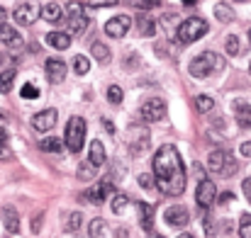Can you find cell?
<instances>
[{
  "label": "cell",
  "mask_w": 251,
  "mask_h": 238,
  "mask_svg": "<svg viewBox=\"0 0 251 238\" xmlns=\"http://www.w3.org/2000/svg\"><path fill=\"white\" fill-rule=\"evenodd\" d=\"M81 221H83V214L81 212H71V216H69V224H66V231H78L81 229Z\"/></svg>",
  "instance_id": "d6a6232c"
},
{
  "label": "cell",
  "mask_w": 251,
  "mask_h": 238,
  "mask_svg": "<svg viewBox=\"0 0 251 238\" xmlns=\"http://www.w3.org/2000/svg\"><path fill=\"white\" fill-rule=\"evenodd\" d=\"M178 238H195V236H190V234H180Z\"/></svg>",
  "instance_id": "bcb514c9"
},
{
  "label": "cell",
  "mask_w": 251,
  "mask_h": 238,
  "mask_svg": "<svg viewBox=\"0 0 251 238\" xmlns=\"http://www.w3.org/2000/svg\"><path fill=\"white\" fill-rule=\"evenodd\" d=\"M127 204H129V197H127V195H122V192H117V195L110 199V209H112L115 214H122Z\"/></svg>",
  "instance_id": "d4e9b609"
},
{
  "label": "cell",
  "mask_w": 251,
  "mask_h": 238,
  "mask_svg": "<svg viewBox=\"0 0 251 238\" xmlns=\"http://www.w3.org/2000/svg\"><path fill=\"white\" fill-rule=\"evenodd\" d=\"M115 192V187H112V182L110 180H100L95 187H90L88 192H85V197L90 199V202H102L107 195H112Z\"/></svg>",
  "instance_id": "4fadbf2b"
},
{
  "label": "cell",
  "mask_w": 251,
  "mask_h": 238,
  "mask_svg": "<svg viewBox=\"0 0 251 238\" xmlns=\"http://www.w3.org/2000/svg\"><path fill=\"white\" fill-rule=\"evenodd\" d=\"M88 236L90 238H105L107 236V224L102 219H93L90 221V229H88Z\"/></svg>",
  "instance_id": "cb8c5ba5"
},
{
  "label": "cell",
  "mask_w": 251,
  "mask_h": 238,
  "mask_svg": "<svg viewBox=\"0 0 251 238\" xmlns=\"http://www.w3.org/2000/svg\"><path fill=\"white\" fill-rule=\"evenodd\" d=\"M39 15L47 20V22H59L61 17H64V12H61V5H56V2H44L42 7H39Z\"/></svg>",
  "instance_id": "ac0fdd59"
},
{
  "label": "cell",
  "mask_w": 251,
  "mask_h": 238,
  "mask_svg": "<svg viewBox=\"0 0 251 238\" xmlns=\"http://www.w3.org/2000/svg\"><path fill=\"white\" fill-rule=\"evenodd\" d=\"M215 17H217L220 22H229V20L234 17V12H232L227 5H222V2H220V5H215Z\"/></svg>",
  "instance_id": "f546056e"
},
{
  "label": "cell",
  "mask_w": 251,
  "mask_h": 238,
  "mask_svg": "<svg viewBox=\"0 0 251 238\" xmlns=\"http://www.w3.org/2000/svg\"><path fill=\"white\" fill-rule=\"evenodd\" d=\"M242 187H244V197L251 202V177H247V180L242 182Z\"/></svg>",
  "instance_id": "ab89813d"
},
{
  "label": "cell",
  "mask_w": 251,
  "mask_h": 238,
  "mask_svg": "<svg viewBox=\"0 0 251 238\" xmlns=\"http://www.w3.org/2000/svg\"><path fill=\"white\" fill-rule=\"evenodd\" d=\"M217 199V187L212 180H200L198 190H195V202L198 207H212V202Z\"/></svg>",
  "instance_id": "52a82bcc"
},
{
  "label": "cell",
  "mask_w": 251,
  "mask_h": 238,
  "mask_svg": "<svg viewBox=\"0 0 251 238\" xmlns=\"http://www.w3.org/2000/svg\"><path fill=\"white\" fill-rule=\"evenodd\" d=\"M83 141H85V122L81 117H71L69 124H66V146H69V151L78 153L83 149Z\"/></svg>",
  "instance_id": "5b68a950"
},
{
  "label": "cell",
  "mask_w": 251,
  "mask_h": 238,
  "mask_svg": "<svg viewBox=\"0 0 251 238\" xmlns=\"http://www.w3.org/2000/svg\"><path fill=\"white\" fill-rule=\"evenodd\" d=\"M12 17H15L17 24H25V27H27V24H32V22L39 17V7L32 5V2H20V5L15 7Z\"/></svg>",
  "instance_id": "9c48e42d"
},
{
  "label": "cell",
  "mask_w": 251,
  "mask_h": 238,
  "mask_svg": "<svg viewBox=\"0 0 251 238\" xmlns=\"http://www.w3.org/2000/svg\"><path fill=\"white\" fill-rule=\"evenodd\" d=\"M137 212H139V224H142V229L151 234V226H154V207L147 204V202H137Z\"/></svg>",
  "instance_id": "9a60e30c"
},
{
  "label": "cell",
  "mask_w": 251,
  "mask_h": 238,
  "mask_svg": "<svg viewBox=\"0 0 251 238\" xmlns=\"http://www.w3.org/2000/svg\"><path fill=\"white\" fill-rule=\"evenodd\" d=\"M0 42L5 44V46H10V49H22V37H20V32L15 29V27H0Z\"/></svg>",
  "instance_id": "5bb4252c"
},
{
  "label": "cell",
  "mask_w": 251,
  "mask_h": 238,
  "mask_svg": "<svg viewBox=\"0 0 251 238\" xmlns=\"http://www.w3.org/2000/svg\"><path fill=\"white\" fill-rule=\"evenodd\" d=\"M139 185L147 187V190H151V177L149 175H139Z\"/></svg>",
  "instance_id": "60d3db41"
},
{
  "label": "cell",
  "mask_w": 251,
  "mask_h": 238,
  "mask_svg": "<svg viewBox=\"0 0 251 238\" xmlns=\"http://www.w3.org/2000/svg\"><path fill=\"white\" fill-rule=\"evenodd\" d=\"M47 44L59 49V51H64V49L71 46V34H66V32H49L47 34Z\"/></svg>",
  "instance_id": "e0dca14e"
},
{
  "label": "cell",
  "mask_w": 251,
  "mask_h": 238,
  "mask_svg": "<svg viewBox=\"0 0 251 238\" xmlns=\"http://www.w3.org/2000/svg\"><path fill=\"white\" fill-rule=\"evenodd\" d=\"M122 97H125V92H122L120 85H110V87H107V102H110V105H120Z\"/></svg>",
  "instance_id": "83f0119b"
},
{
  "label": "cell",
  "mask_w": 251,
  "mask_h": 238,
  "mask_svg": "<svg viewBox=\"0 0 251 238\" xmlns=\"http://www.w3.org/2000/svg\"><path fill=\"white\" fill-rule=\"evenodd\" d=\"M137 22H139V29H142L144 37H151V34H154V29H156L154 20H149V17H137Z\"/></svg>",
  "instance_id": "4dcf8cb0"
},
{
  "label": "cell",
  "mask_w": 251,
  "mask_h": 238,
  "mask_svg": "<svg viewBox=\"0 0 251 238\" xmlns=\"http://www.w3.org/2000/svg\"><path fill=\"white\" fill-rule=\"evenodd\" d=\"M225 64H222V59L217 56V54H212V51H205V54H200V56H195L193 61H190V76H195V78H207L212 71H220Z\"/></svg>",
  "instance_id": "277c9868"
},
{
  "label": "cell",
  "mask_w": 251,
  "mask_h": 238,
  "mask_svg": "<svg viewBox=\"0 0 251 238\" xmlns=\"http://www.w3.org/2000/svg\"><path fill=\"white\" fill-rule=\"evenodd\" d=\"M234 107H237V109H234V119H237L239 129H251V105L237 102Z\"/></svg>",
  "instance_id": "2e32d148"
},
{
  "label": "cell",
  "mask_w": 251,
  "mask_h": 238,
  "mask_svg": "<svg viewBox=\"0 0 251 238\" xmlns=\"http://www.w3.org/2000/svg\"><path fill=\"white\" fill-rule=\"evenodd\" d=\"M225 46H227V54H229V56H237V54H239V39H237L234 34H232V37H227Z\"/></svg>",
  "instance_id": "d590c367"
},
{
  "label": "cell",
  "mask_w": 251,
  "mask_h": 238,
  "mask_svg": "<svg viewBox=\"0 0 251 238\" xmlns=\"http://www.w3.org/2000/svg\"><path fill=\"white\" fill-rule=\"evenodd\" d=\"M78 10H81V7H78ZM78 10H76V12L69 17V32H76V34H81L85 27H88V17H85V15H81Z\"/></svg>",
  "instance_id": "ffe728a7"
},
{
  "label": "cell",
  "mask_w": 251,
  "mask_h": 238,
  "mask_svg": "<svg viewBox=\"0 0 251 238\" xmlns=\"http://www.w3.org/2000/svg\"><path fill=\"white\" fill-rule=\"evenodd\" d=\"M139 117L147 122V124H154V122H161L166 117V102L161 97H151L147 100L142 107H139Z\"/></svg>",
  "instance_id": "8992f818"
},
{
  "label": "cell",
  "mask_w": 251,
  "mask_h": 238,
  "mask_svg": "<svg viewBox=\"0 0 251 238\" xmlns=\"http://www.w3.org/2000/svg\"><path fill=\"white\" fill-rule=\"evenodd\" d=\"M90 163H93L95 168H100V165L105 163V149H102L100 141H93V144H90Z\"/></svg>",
  "instance_id": "603a6c76"
},
{
  "label": "cell",
  "mask_w": 251,
  "mask_h": 238,
  "mask_svg": "<svg viewBox=\"0 0 251 238\" xmlns=\"http://www.w3.org/2000/svg\"><path fill=\"white\" fill-rule=\"evenodd\" d=\"M90 54H93L95 61H100V64H107V61H110V49H107L102 42H93V44H90Z\"/></svg>",
  "instance_id": "44dd1931"
},
{
  "label": "cell",
  "mask_w": 251,
  "mask_h": 238,
  "mask_svg": "<svg viewBox=\"0 0 251 238\" xmlns=\"http://www.w3.org/2000/svg\"><path fill=\"white\" fill-rule=\"evenodd\" d=\"M115 2H85V7H112Z\"/></svg>",
  "instance_id": "7bdbcfd3"
},
{
  "label": "cell",
  "mask_w": 251,
  "mask_h": 238,
  "mask_svg": "<svg viewBox=\"0 0 251 238\" xmlns=\"http://www.w3.org/2000/svg\"><path fill=\"white\" fill-rule=\"evenodd\" d=\"M229 202H234V192H222L220 195V204H229Z\"/></svg>",
  "instance_id": "f35d334b"
},
{
  "label": "cell",
  "mask_w": 251,
  "mask_h": 238,
  "mask_svg": "<svg viewBox=\"0 0 251 238\" xmlns=\"http://www.w3.org/2000/svg\"><path fill=\"white\" fill-rule=\"evenodd\" d=\"M17 76V71L15 68H5L2 73H0V92L2 95H7L10 90H12V80Z\"/></svg>",
  "instance_id": "7402d4cb"
},
{
  "label": "cell",
  "mask_w": 251,
  "mask_h": 238,
  "mask_svg": "<svg viewBox=\"0 0 251 238\" xmlns=\"http://www.w3.org/2000/svg\"><path fill=\"white\" fill-rule=\"evenodd\" d=\"M5 20H7V12L0 7V27H5Z\"/></svg>",
  "instance_id": "f6af8a7d"
},
{
  "label": "cell",
  "mask_w": 251,
  "mask_h": 238,
  "mask_svg": "<svg viewBox=\"0 0 251 238\" xmlns=\"http://www.w3.org/2000/svg\"><path fill=\"white\" fill-rule=\"evenodd\" d=\"M154 182L164 195H183L185 190V170L183 160L173 146H161L154 153Z\"/></svg>",
  "instance_id": "6da1fadb"
},
{
  "label": "cell",
  "mask_w": 251,
  "mask_h": 238,
  "mask_svg": "<svg viewBox=\"0 0 251 238\" xmlns=\"http://www.w3.org/2000/svg\"><path fill=\"white\" fill-rule=\"evenodd\" d=\"M242 156L251 158V141H244V144H242Z\"/></svg>",
  "instance_id": "b9f144b4"
},
{
  "label": "cell",
  "mask_w": 251,
  "mask_h": 238,
  "mask_svg": "<svg viewBox=\"0 0 251 238\" xmlns=\"http://www.w3.org/2000/svg\"><path fill=\"white\" fill-rule=\"evenodd\" d=\"M151 238H164V236H159V234H154V236H151Z\"/></svg>",
  "instance_id": "7dc6e473"
},
{
  "label": "cell",
  "mask_w": 251,
  "mask_h": 238,
  "mask_svg": "<svg viewBox=\"0 0 251 238\" xmlns=\"http://www.w3.org/2000/svg\"><path fill=\"white\" fill-rule=\"evenodd\" d=\"M239 236L251 238V214H242V219H239Z\"/></svg>",
  "instance_id": "1f68e13d"
},
{
  "label": "cell",
  "mask_w": 251,
  "mask_h": 238,
  "mask_svg": "<svg viewBox=\"0 0 251 238\" xmlns=\"http://www.w3.org/2000/svg\"><path fill=\"white\" fill-rule=\"evenodd\" d=\"M10 156L12 153H10V146H7V131L0 129V160H7Z\"/></svg>",
  "instance_id": "836d02e7"
},
{
  "label": "cell",
  "mask_w": 251,
  "mask_h": 238,
  "mask_svg": "<svg viewBox=\"0 0 251 238\" xmlns=\"http://www.w3.org/2000/svg\"><path fill=\"white\" fill-rule=\"evenodd\" d=\"M20 92H22V97H25V100H34V97H39V90H37L32 83H25Z\"/></svg>",
  "instance_id": "8d00e7d4"
},
{
  "label": "cell",
  "mask_w": 251,
  "mask_h": 238,
  "mask_svg": "<svg viewBox=\"0 0 251 238\" xmlns=\"http://www.w3.org/2000/svg\"><path fill=\"white\" fill-rule=\"evenodd\" d=\"M164 219H166L168 226H173V229H183V226H188V221H190V212H188L185 207L176 204V207H168L166 214H164Z\"/></svg>",
  "instance_id": "ba28073f"
},
{
  "label": "cell",
  "mask_w": 251,
  "mask_h": 238,
  "mask_svg": "<svg viewBox=\"0 0 251 238\" xmlns=\"http://www.w3.org/2000/svg\"><path fill=\"white\" fill-rule=\"evenodd\" d=\"M56 119H59V112L56 109H42V112H37L32 117V127L37 131H49V129H54Z\"/></svg>",
  "instance_id": "8fae6325"
},
{
  "label": "cell",
  "mask_w": 251,
  "mask_h": 238,
  "mask_svg": "<svg viewBox=\"0 0 251 238\" xmlns=\"http://www.w3.org/2000/svg\"><path fill=\"white\" fill-rule=\"evenodd\" d=\"M249 42H251V29H249Z\"/></svg>",
  "instance_id": "c3c4849f"
},
{
  "label": "cell",
  "mask_w": 251,
  "mask_h": 238,
  "mask_svg": "<svg viewBox=\"0 0 251 238\" xmlns=\"http://www.w3.org/2000/svg\"><path fill=\"white\" fill-rule=\"evenodd\" d=\"M207 22L202 20V17H188V20H183L180 22V27L176 29V37H178V42L180 44H193V42H198V39H202L205 34H207Z\"/></svg>",
  "instance_id": "7a4b0ae2"
},
{
  "label": "cell",
  "mask_w": 251,
  "mask_h": 238,
  "mask_svg": "<svg viewBox=\"0 0 251 238\" xmlns=\"http://www.w3.org/2000/svg\"><path fill=\"white\" fill-rule=\"evenodd\" d=\"M195 107H198V112H210V109H215V100L212 97H207V95H198L195 97Z\"/></svg>",
  "instance_id": "4316f807"
},
{
  "label": "cell",
  "mask_w": 251,
  "mask_h": 238,
  "mask_svg": "<svg viewBox=\"0 0 251 238\" xmlns=\"http://www.w3.org/2000/svg\"><path fill=\"white\" fill-rule=\"evenodd\" d=\"M129 27H132V17H129V15H117V17H112V20L105 24V32H107L110 37L120 39V37H125V34L129 32Z\"/></svg>",
  "instance_id": "30bf717a"
},
{
  "label": "cell",
  "mask_w": 251,
  "mask_h": 238,
  "mask_svg": "<svg viewBox=\"0 0 251 238\" xmlns=\"http://www.w3.org/2000/svg\"><path fill=\"white\" fill-rule=\"evenodd\" d=\"M207 165H210V170H212L215 175H220V177H229V175H234V173L239 170L237 158H234L229 151H225V149H215V151L210 153V158H207Z\"/></svg>",
  "instance_id": "3957f363"
},
{
  "label": "cell",
  "mask_w": 251,
  "mask_h": 238,
  "mask_svg": "<svg viewBox=\"0 0 251 238\" xmlns=\"http://www.w3.org/2000/svg\"><path fill=\"white\" fill-rule=\"evenodd\" d=\"M102 127H105V131H110V134H115V127L107 122V119H102Z\"/></svg>",
  "instance_id": "ee69618b"
},
{
  "label": "cell",
  "mask_w": 251,
  "mask_h": 238,
  "mask_svg": "<svg viewBox=\"0 0 251 238\" xmlns=\"http://www.w3.org/2000/svg\"><path fill=\"white\" fill-rule=\"evenodd\" d=\"M44 71H47L49 83H61V80L66 78V64H64L61 59H47Z\"/></svg>",
  "instance_id": "7c38bea8"
},
{
  "label": "cell",
  "mask_w": 251,
  "mask_h": 238,
  "mask_svg": "<svg viewBox=\"0 0 251 238\" xmlns=\"http://www.w3.org/2000/svg\"><path fill=\"white\" fill-rule=\"evenodd\" d=\"M2 224H5V229L10 234H17L20 231V216H17L15 207H5L2 209Z\"/></svg>",
  "instance_id": "d6986e66"
},
{
  "label": "cell",
  "mask_w": 251,
  "mask_h": 238,
  "mask_svg": "<svg viewBox=\"0 0 251 238\" xmlns=\"http://www.w3.org/2000/svg\"><path fill=\"white\" fill-rule=\"evenodd\" d=\"M95 170H98V168H95V165H93L90 160H88V163H81V170H78V177H81V180H90V177L95 175Z\"/></svg>",
  "instance_id": "e575fe53"
},
{
  "label": "cell",
  "mask_w": 251,
  "mask_h": 238,
  "mask_svg": "<svg viewBox=\"0 0 251 238\" xmlns=\"http://www.w3.org/2000/svg\"><path fill=\"white\" fill-rule=\"evenodd\" d=\"M74 71H76L78 76H85V73L90 71V61H88L85 56H74Z\"/></svg>",
  "instance_id": "f1b7e54d"
},
{
  "label": "cell",
  "mask_w": 251,
  "mask_h": 238,
  "mask_svg": "<svg viewBox=\"0 0 251 238\" xmlns=\"http://www.w3.org/2000/svg\"><path fill=\"white\" fill-rule=\"evenodd\" d=\"M147 146H149V139L142 136L139 141H132V153H134V156H142V153L147 151Z\"/></svg>",
  "instance_id": "74e56055"
},
{
  "label": "cell",
  "mask_w": 251,
  "mask_h": 238,
  "mask_svg": "<svg viewBox=\"0 0 251 238\" xmlns=\"http://www.w3.org/2000/svg\"><path fill=\"white\" fill-rule=\"evenodd\" d=\"M39 149H42L44 153H59V151H61V141L54 139V136H49V139H42V141H39Z\"/></svg>",
  "instance_id": "484cf974"
},
{
  "label": "cell",
  "mask_w": 251,
  "mask_h": 238,
  "mask_svg": "<svg viewBox=\"0 0 251 238\" xmlns=\"http://www.w3.org/2000/svg\"><path fill=\"white\" fill-rule=\"evenodd\" d=\"M249 71H251V64H249Z\"/></svg>",
  "instance_id": "681fc988"
}]
</instances>
